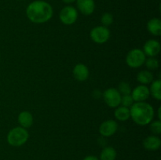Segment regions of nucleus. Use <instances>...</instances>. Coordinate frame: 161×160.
<instances>
[{"instance_id":"20","label":"nucleus","mask_w":161,"mask_h":160,"mask_svg":"<svg viewBox=\"0 0 161 160\" xmlns=\"http://www.w3.org/2000/svg\"><path fill=\"white\" fill-rule=\"evenodd\" d=\"M118 91L120 93L121 96L124 95H130L131 93V88H130V84L127 82H121L118 87Z\"/></svg>"},{"instance_id":"13","label":"nucleus","mask_w":161,"mask_h":160,"mask_svg":"<svg viewBox=\"0 0 161 160\" xmlns=\"http://www.w3.org/2000/svg\"><path fill=\"white\" fill-rule=\"evenodd\" d=\"M143 146L147 151H154L158 150L161 146V140L160 137L156 135H151V136H147L143 141Z\"/></svg>"},{"instance_id":"9","label":"nucleus","mask_w":161,"mask_h":160,"mask_svg":"<svg viewBox=\"0 0 161 160\" xmlns=\"http://www.w3.org/2000/svg\"><path fill=\"white\" fill-rule=\"evenodd\" d=\"M117 122L113 119H108L102 122L99 127V133L101 135L105 137L113 136L117 131Z\"/></svg>"},{"instance_id":"10","label":"nucleus","mask_w":161,"mask_h":160,"mask_svg":"<svg viewBox=\"0 0 161 160\" xmlns=\"http://www.w3.org/2000/svg\"><path fill=\"white\" fill-rule=\"evenodd\" d=\"M142 51L146 56L149 57H155L160 52V42L155 39H149L145 43Z\"/></svg>"},{"instance_id":"26","label":"nucleus","mask_w":161,"mask_h":160,"mask_svg":"<svg viewBox=\"0 0 161 160\" xmlns=\"http://www.w3.org/2000/svg\"><path fill=\"white\" fill-rule=\"evenodd\" d=\"M61 1L64 3H65V4H72V3H75L76 0H61Z\"/></svg>"},{"instance_id":"7","label":"nucleus","mask_w":161,"mask_h":160,"mask_svg":"<svg viewBox=\"0 0 161 160\" xmlns=\"http://www.w3.org/2000/svg\"><path fill=\"white\" fill-rule=\"evenodd\" d=\"M103 99L110 108H117L120 104L121 95L116 88H108L103 93Z\"/></svg>"},{"instance_id":"16","label":"nucleus","mask_w":161,"mask_h":160,"mask_svg":"<svg viewBox=\"0 0 161 160\" xmlns=\"http://www.w3.org/2000/svg\"><path fill=\"white\" fill-rule=\"evenodd\" d=\"M114 116L119 121H127L130 118V108L118 106L114 111Z\"/></svg>"},{"instance_id":"21","label":"nucleus","mask_w":161,"mask_h":160,"mask_svg":"<svg viewBox=\"0 0 161 160\" xmlns=\"http://www.w3.org/2000/svg\"><path fill=\"white\" fill-rule=\"evenodd\" d=\"M146 67L149 70H157L159 67V61L156 57H149L145 61Z\"/></svg>"},{"instance_id":"25","label":"nucleus","mask_w":161,"mask_h":160,"mask_svg":"<svg viewBox=\"0 0 161 160\" xmlns=\"http://www.w3.org/2000/svg\"><path fill=\"white\" fill-rule=\"evenodd\" d=\"M83 160H100L98 157L95 156V155H87V156L84 157Z\"/></svg>"},{"instance_id":"17","label":"nucleus","mask_w":161,"mask_h":160,"mask_svg":"<svg viewBox=\"0 0 161 160\" xmlns=\"http://www.w3.org/2000/svg\"><path fill=\"white\" fill-rule=\"evenodd\" d=\"M117 153L114 147L108 146L102 149L100 154L99 159L100 160H116Z\"/></svg>"},{"instance_id":"12","label":"nucleus","mask_w":161,"mask_h":160,"mask_svg":"<svg viewBox=\"0 0 161 160\" xmlns=\"http://www.w3.org/2000/svg\"><path fill=\"white\" fill-rule=\"evenodd\" d=\"M74 78L80 82H84L89 77V69L85 64H77L72 71Z\"/></svg>"},{"instance_id":"19","label":"nucleus","mask_w":161,"mask_h":160,"mask_svg":"<svg viewBox=\"0 0 161 160\" xmlns=\"http://www.w3.org/2000/svg\"><path fill=\"white\" fill-rule=\"evenodd\" d=\"M149 92L153 97L157 99V100H161V81L160 79L153 80L151 83Z\"/></svg>"},{"instance_id":"8","label":"nucleus","mask_w":161,"mask_h":160,"mask_svg":"<svg viewBox=\"0 0 161 160\" xmlns=\"http://www.w3.org/2000/svg\"><path fill=\"white\" fill-rule=\"evenodd\" d=\"M132 98L135 102H143L147 100L150 96V92L148 86L146 85H140L136 86L133 90L131 91Z\"/></svg>"},{"instance_id":"15","label":"nucleus","mask_w":161,"mask_h":160,"mask_svg":"<svg viewBox=\"0 0 161 160\" xmlns=\"http://www.w3.org/2000/svg\"><path fill=\"white\" fill-rule=\"evenodd\" d=\"M147 30L153 35L159 36L161 35V20L159 18H152L147 23Z\"/></svg>"},{"instance_id":"14","label":"nucleus","mask_w":161,"mask_h":160,"mask_svg":"<svg viewBox=\"0 0 161 160\" xmlns=\"http://www.w3.org/2000/svg\"><path fill=\"white\" fill-rule=\"evenodd\" d=\"M18 122L20 125V126L23 128H29L33 124V116L29 111H24L19 114L18 118Z\"/></svg>"},{"instance_id":"6","label":"nucleus","mask_w":161,"mask_h":160,"mask_svg":"<svg viewBox=\"0 0 161 160\" xmlns=\"http://www.w3.org/2000/svg\"><path fill=\"white\" fill-rule=\"evenodd\" d=\"M60 20L65 25H72L78 18V10L72 6H66L59 13Z\"/></svg>"},{"instance_id":"24","label":"nucleus","mask_w":161,"mask_h":160,"mask_svg":"<svg viewBox=\"0 0 161 160\" xmlns=\"http://www.w3.org/2000/svg\"><path fill=\"white\" fill-rule=\"evenodd\" d=\"M150 130L154 135H159L161 133V122L160 120L153 121L150 122Z\"/></svg>"},{"instance_id":"18","label":"nucleus","mask_w":161,"mask_h":160,"mask_svg":"<svg viewBox=\"0 0 161 160\" xmlns=\"http://www.w3.org/2000/svg\"><path fill=\"white\" fill-rule=\"evenodd\" d=\"M137 80L142 85H147L153 81V75L151 72L147 70L141 71L137 75Z\"/></svg>"},{"instance_id":"23","label":"nucleus","mask_w":161,"mask_h":160,"mask_svg":"<svg viewBox=\"0 0 161 160\" xmlns=\"http://www.w3.org/2000/svg\"><path fill=\"white\" fill-rule=\"evenodd\" d=\"M134 100L132 98L131 95H124L121 96V100H120V104L121 106L126 107V108H130L134 104Z\"/></svg>"},{"instance_id":"22","label":"nucleus","mask_w":161,"mask_h":160,"mask_svg":"<svg viewBox=\"0 0 161 160\" xmlns=\"http://www.w3.org/2000/svg\"><path fill=\"white\" fill-rule=\"evenodd\" d=\"M101 22H102L103 26L108 28V26H110L113 23V16L111 13H105L102 16Z\"/></svg>"},{"instance_id":"1","label":"nucleus","mask_w":161,"mask_h":160,"mask_svg":"<svg viewBox=\"0 0 161 160\" xmlns=\"http://www.w3.org/2000/svg\"><path fill=\"white\" fill-rule=\"evenodd\" d=\"M53 14V7L50 3L43 0H36L28 6L27 17L35 24H43L49 21Z\"/></svg>"},{"instance_id":"3","label":"nucleus","mask_w":161,"mask_h":160,"mask_svg":"<svg viewBox=\"0 0 161 160\" xmlns=\"http://www.w3.org/2000/svg\"><path fill=\"white\" fill-rule=\"evenodd\" d=\"M29 133L26 129L17 126L12 129L7 134V142L13 147H20L28 141Z\"/></svg>"},{"instance_id":"2","label":"nucleus","mask_w":161,"mask_h":160,"mask_svg":"<svg viewBox=\"0 0 161 160\" xmlns=\"http://www.w3.org/2000/svg\"><path fill=\"white\" fill-rule=\"evenodd\" d=\"M130 118L139 125L150 123L154 117V110L152 105L146 102H135L130 108Z\"/></svg>"},{"instance_id":"11","label":"nucleus","mask_w":161,"mask_h":160,"mask_svg":"<svg viewBox=\"0 0 161 160\" xmlns=\"http://www.w3.org/2000/svg\"><path fill=\"white\" fill-rule=\"evenodd\" d=\"M75 2L77 9L83 15H91L95 9L94 0H76Z\"/></svg>"},{"instance_id":"4","label":"nucleus","mask_w":161,"mask_h":160,"mask_svg":"<svg viewBox=\"0 0 161 160\" xmlns=\"http://www.w3.org/2000/svg\"><path fill=\"white\" fill-rule=\"evenodd\" d=\"M146 55L141 49H133L130 50L126 56V63L132 68L140 67L145 64Z\"/></svg>"},{"instance_id":"27","label":"nucleus","mask_w":161,"mask_h":160,"mask_svg":"<svg viewBox=\"0 0 161 160\" xmlns=\"http://www.w3.org/2000/svg\"><path fill=\"white\" fill-rule=\"evenodd\" d=\"M160 111H161V108H160H160H158V119H159V120H160V119H161Z\"/></svg>"},{"instance_id":"5","label":"nucleus","mask_w":161,"mask_h":160,"mask_svg":"<svg viewBox=\"0 0 161 160\" xmlns=\"http://www.w3.org/2000/svg\"><path fill=\"white\" fill-rule=\"evenodd\" d=\"M90 37L95 43H105L110 38V31L107 27L97 26L93 28L90 32Z\"/></svg>"}]
</instances>
